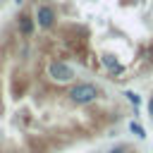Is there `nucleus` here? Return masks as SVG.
Here are the masks:
<instances>
[{
    "label": "nucleus",
    "mask_w": 153,
    "mask_h": 153,
    "mask_svg": "<svg viewBox=\"0 0 153 153\" xmlns=\"http://www.w3.org/2000/svg\"><path fill=\"white\" fill-rule=\"evenodd\" d=\"M98 96H100V88L93 81H76L67 91V100L72 105H91L98 100Z\"/></svg>",
    "instance_id": "nucleus-1"
},
{
    "label": "nucleus",
    "mask_w": 153,
    "mask_h": 153,
    "mask_svg": "<svg viewBox=\"0 0 153 153\" xmlns=\"http://www.w3.org/2000/svg\"><path fill=\"white\" fill-rule=\"evenodd\" d=\"M48 76H50L53 81H57V84H72V81L76 79V72H74L72 65H67V62H62V60H53V62L48 65Z\"/></svg>",
    "instance_id": "nucleus-2"
},
{
    "label": "nucleus",
    "mask_w": 153,
    "mask_h": 153,
    "mask_svg": "<svg viewBox=\"0 0 153 153\" xmlns=\"http://www.w3.org/2000/svg\"><path fill=\"white\" fill-rule=\"evenodd\" d=\"M33 17H36L38 29H45V31H50V29L57 24V10H55L50 2H41V5H36Z\"/></svg>",
    "instance_id": "nucleus-3"
},
{
    "label": "nucleus",
    "mask_w": 153,
    "mask_h": 153,
    "mask_svg": "<svg viewBox=\"0 0 153 153\" xmlns=\"http://www.w3.org/2000/svg\"><path fill=\"white\" fill-rule=\"evenodd\" d=\"M33 29H36V17H31L29 12L17 14V31H19L22 36H31Z\"/></svg>",
    "instance_id": "nucleus-4"
},
{
    "label": "nucleus",
    "mask_w": 153,
    "mask_h": 153,
    "mask_svg": "<svg viewBox=\"0 0 153 153\" xmlns=\"http://www.w3.org/2000/svg\"><path fill=\"white\" fill-rule=\"evenodd\" d=\"M100 60H103V65H105L108 69H112V72H122V67H120L117 57H112V55H103Z\"/></svg>",
    "instance_id": "nucleus-5"
},
{
    "label": "nucleus",
    "mask_w": 153,
    "mask_h": 153,
    "mask_svg": "<svg viewBox=\"0 0 153 153\" xmlns=\"http://www.w3.org/2000/svg\"><path fill=\"white\" fill-rule=\"evenodd\" d=\"M129 129H131V131H134L139 139H143V136H146V131H143V127H141L139 122H131V124H129Z\"/></svg>",
    "instance_id": "nucleus-6"
},
{
    "label": "nucleus",
    "mask_w": 153,
    "mask_h": 153,
    "mask_svg": "<svg viewBox=\"0 0 153 153\" xmlns=\"http://www.w3.org/2000/svg\"><path fill=\"white\" fill-rule=\"evenodd\" d=\"M124 96H127V100H129V103H134V105H139V100H141V98H139L136 93H131V91H127Z\"/></svg>",
    "instance_id": "nucleus-7"
},
{
    "label": "nucleus",
    "mask_w": 153,
    "mask_h": 153,
    "mask_svg": "<svg viewBox=\"0 0 153 153\" xmlns=\"http://www.w3.org/2000/svg\"><path fill=\"white\" fill-rule=\"evenodd\" d=\"M146 110H148V115H151V120H153V96L148 98V103H146Z\"/></svg>",
    "instance_id": "nucleus-8"
},
{
    "label": "nucleus",
    "mask_w": 153,
    "mask_h": 153,
    "mask_svg": "<svg viewBox=\"0 0 153 153\" xmlns=\"http://www.w3.org/2000/svg\"><path fill=\"white\" fill-rule=\"evenodd\" d=\"M148 57L153 60V41H151V45H148Z\"/></svg>",
    "instance_id": "nucleus-9"
},
{
    "label": "nucleus",
    "mask_w": 153,
    "mask_h": 153,
    "mask_svg": "<svg viewBox=\"0 0 153 153\" xmlns=\"http://www.w3.org/2000/svg\"><path fill=\"white\" fill-rule=\"evenodd\" d=\"M17 2H22V0H17Z\"/></svg>",
    "instance_id": "nucleus-10"
}]
</instances>
